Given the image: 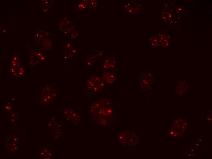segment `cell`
I'll return each instance as SVG.
<instances>
[{
  "label": "cell",
  "instance_id": "cell-1",
  "mask_svg": "<svg viewBox=\"0 0 212 159\" xmlns=\"http://www.w3.org/2000/svg\"><path fill=\"white\" fill-rule=\"evenodd\" d=\"M106 84L100 75L95 74L90 76L87 80L85 85L87 94L90 97L92 94L100 92Z\"/></svg>",
  "mask_w": 212,
  "mask_h": 159
},
{
  "label": "cell",
  "instance_id": "cell-2",
  "mask_svg": "<svg viewBox=\"0 0 212 159\" xmlns=\"http://www.w3.org/2000/svg\"><path fill=\"white\" fill-rule=\"evenodd\" d=\"M101 78L106 84H112L116 80V74L110 72L104 71L101 75Z\"/></svg>",
  "mask_w": 212,
  "mask_h": 159
},
{
  "label": "cell",
  "instance_id": "cell-3",
  "mask_svg": "<svg viewBox=\"0 0 212 159\" xmlns=\"http://www.w3.org/2000/svg\"><path fill=\"white\" fill-rule=\"evenodd\" d=\"M115 61L114 59L109 58L105 60L103 65V69L106 70L113 68L115 67Z\"/></svg>",
  "mask_w": 212,
  "mask_h": 159
},
{
  "label": "cell",
  "instance_id": "cell-4",
  "mask_svg": "<svg viewBox=\"0 0 212 159\" xmlns=\"http://www.w3.org/2000/svg\"><path fill=\"white\" fill-rule=\"evenodd\" d=\"M78 8L81 10H83L85 9V6L84 4L82 3L79 4L78 6Z\"/></svg>",
  "mask_w": 212,
  "mask_h": 159
}]
</instances>
